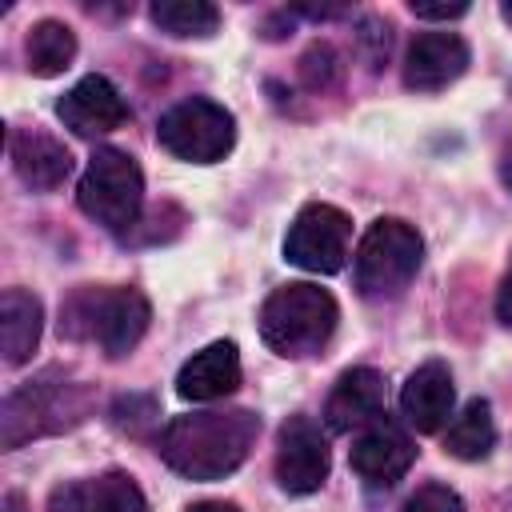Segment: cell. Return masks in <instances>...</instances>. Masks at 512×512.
<instances>
[{"label":"cell","mask_w":512,"mask_h":512,"mask_svg":"<svg viewBox=\"0 0 512 512\" xmlns=\"http://www.w3.org/2000/svg\"><path fill=\"white\" fill-rule=\"evenodd\" d=\"M112 424L120 432H132V436H144L152 424H156V404L152 396H120L112 404Z\"/></svg>","instance_id":"7402d4cb"},{"label":"cell","mask_w":512,"mask_h":512,"mask_svg":"<svg viewBox=\"0 0 512 512\" xmlns=\"http://www.w3.org/2000/svg\"><path fill=\"white\" fill-rule=\"evenodd\" d=\"M384 416V376L376 368H348L332 384L324 400V420L332 432H352L368 428L372 420Z\"/></svg>","instance_id":"4fadbf2b"},{"label":"cell","mask_w":512,"mask_h":512,"mask_svg":"<svg viewBox=\"0 0 512 512\" xmlns=\"http://www.w3.org/2000/svg\"><path fill=\"white\" fill-rule=\"evenodd\" d=\"M420 256H424V240L412 224L396 220V216H384L376 220L360 248H356V288L360 296L368 300H388V296H400L416 268H420Z\"/></svg>","instance_id":"5b68a950"},{"label":"cell","mask_w":512,"mask_h":512,"mask_svg":"<svg viewBox=\"0 0 512 512\" xmlns=\"http://www.w3.org/2000/svg\"><path fill=\"white\" fill-rule=\"evenodd\" d=\"M452 400H456L452 372H448V364H440V360L420 364V368L404 380V388H400V412H404V420H408L416 432H436L440 424H448Z\"/></svg>","instance_id":"2e32d148"},{"label":"cell","mask_w":512,"mask_h":512,"mask_svg":"<svg viewBox=\"0 0 512 512\" xmlns=\"http://www.w3.org/2000/svg\"><path fill=\"white\" fill-rule=\"evenodd\" d=\"M328 436L312 416H288L276 436V480L288 496H308L328 480Z\"/></svg>","instance_id":"9c48e42d"},{"label":"cell","mask_w":512,"mask_h":512,"mask_svg":"<svg viewBox=\"0 0 512 512\" xmlns=\"http://www.w3.org/2000/svg\"><path fill=\"white\" fill-rule=\"evenodd\" d=\"M56 116L64 120V128H72L76 136H104L112 128H120L128 120V104L120 96V88L108 80V76H84L76 80L60 104H56Z\"/></svg>","instance_id":"8fae6325"},{"label":"cell","mask_w":512,"mask_h":512,"mask_svg":"<svg viewBox=\"0 0 512 512\" xmlns=\"http://www.w3.org/2000/svg\"><path fill=\"white\" fill-rule=\"evenodd\" d=\"M152 308L136 288H96L84 284L60 304V332L68 340H92L108 356H124L148 332Z\"/></svg>","instance_id":"3957f363"},{"label":"cell","mask_w":512,"mask_h":512,"mask_svg":"<svg viewBox=\"0 0 512 512\" xmlns=\"http://www.w3.org/2000/svg\"><path fill=\"white\" fill-rule=\"evenodd\" d=\"M88 412H92V388L84 380H72L60 368H52V372L20 384L4 400V408H0V444L20 448L24 440L76 428Z\"/></svg>","instance_id":"7a4b0ae2"},{"label":"cell","mask_w":512,"mask_h":512,"mask_svg":"<svg viewBox=\"0 0 512 512\" xmlns=\"http://www.w3.org/2000/svg\"><path fill=\"white\" fill-rule=\"evenodd\" d=\"M496 316L512 328V264H508V272L500 280V292H496Z\"/></svg>","instance_id":"d4e9b609"},{"label":"cell","mask_w":512,"mask_h":512,"mask_svg":"<svg viewBox=\"0 0 512 512\" xmlns=\"http://www.w3.org/2000/svg\"><path fill=\"white\" fill-rule=\"evenodd\" d=\"M496 444V424L488 400H468L460 416H452L444 432V452L456 460H484Z\"/></svg>","instance_id":"d6986e66"},{"label":"cell","mask_w":512,"mask_h":512,"mask_svg":"<svg viewBox=\"0 0 512 512\" xmlns=\"http://www.w3.org/2000/svg\"><path fill=\"white\" fill-rule=\"evenodd\" d=\"M468 68V44L456 32H424L404 52V84L412 92H440Z\"/></svg>","instance_id":"7c38bea8"},{"label":"cell","mask_w":512,"mask_h":512,"mask_svg":"<svg viewBox=\"0 0 512 512\" xmlns=\"http://www.w3.org/2000/svg\"><path fill=\"white\" fill-rule=\"evenodd\" d=\"M156 140L188 164H216L232 152L236 144V120L224 104L208 100V96H188L180 104H172L160 124H156Z\"/></svg>","instance_id":"52a82bcc"},{"label":"cell","mask_w":512,"mask_h":512,"mask_svg":"<svg viewBox=\"0 0 512 512\" xmlns=\"http://www.w3.org/2000/svg\"><path fill=\"white\" fill-rule=\"evenodd\" d=\"M76 60V36L60 20H40L28 32V68L32 76H60Z\"/></svg>","instance_id":"ffe728a7"},{"label":"cell","mask_w":512,"mask_h":512,"mask_svg":"<svg viewBox=\"0 0 512 512\" xmlns=\"http://www.w3.org/2000/svg\"><path fill=\"white\" fill-rule=\"evenodd\" d=\"M256 436H260L256 412L208 408V412L172 416L156 436V452L184 480H224L248 460Z\"/></svg>","instance_id":"6da1fadb"},{"label":"cell","mask_w":512,"mask_h":512,"mask_svg":"<svg viewBox=\"0 0 512 512\" xmlns=\"http://www.w3.org/2000/svg\"><path fill=\"white\" fill-rule=\"evenodd\" d=\"M48 512H148V500L128 472H104L60 484L48 500Z\"/></svg>","instance_id":"5bb4252c"},{"label":"cell","mask_w":512,"mask_h":512,"mask_svg":"<svg viewBox=\"0 0 512 512\" xmlns=\"http://www.w3.org/2000/svg\"><path fill=\"white\" fill-rule=\"evenodd\" d=\"M148 16L168 36H212L220 24L216 4H208V0H160V4H152Z\"/></svg>","instance_id":"44dd1931"},{"label":"cell","mask_w":512,"mask_h":512,"mask_svg":"<svg viewBox=\"0 0 512 512\" xmlns=\"http://www.w3.org/2000/svg\"><path fill=\"white\" fill-rule=\"evenodd\" d=\"M500 180L512 188V144L504 148V156H500Z\"/></svg>","instance_id":"4316f807"},{"label":"cell","mask_w":512,"mask_h":512,"mask_svg":"<svg viewBox=\"0 0 512 512\" xmlns=\"http://www.w3.org/2000/svg\"><path fill=\"white\" fill-rule=\"evenodd\" d=\"M352 220L336 204H304L284 236V260L304 272H340L348 260Z\"/></svg>","instance_id":"ba28073f"},{"label":"cell","mask_w":512,"mask_h":512,"mask_svg":"<svg viewBox=\"0 0 512 512\" xmlns=\"http://www.w3.org/2000/svg\"><path fill=\"white\" fill-rule=\"evenodd\" d=\"M76 200H80V212L92 216L96 224H104L112 232H124L140 216L144 176H140V168H136V160L128 152L96 148L88 168H84V176H80Z\"/></svg>","instance_id":"8992f818"},{"label":"cell","mask_w":512,"mask_h":512,"mask_svg":"<svg viewBox=\"0 0 512 512\" xmlns=\"http://www.w3.org/2000/svg\"><path fill=\"white\" fill-rule=\"evenodd\" d=\"M336 320H340V308L332 292L308 280L284 284L260 304V336L276 356H288V360L320 352L336 332Z\"/></svg>","instance_id":"277c9868"},{"label":"cell","mask_w":512,"mask_h":512,"mask_svg":"<svg viewBox=\"0 0 512 512\" xmlns=\"http://www.w3.org/2000/svg\"><path fill=\"white\" fill-rule=\"evenodd\" d=\"M412 12H416L420 20H452V16H464L468 4H464V0H456V4H416V0H412Z\"/></svg>","instance_id":"cb8c5ba5"},{"label":"cell","mask_w":512,"mask_h":512,"mask_svg":"<svg viewBox=\"0 0 512 512\" xmlns=\"http://www.w3.org/2000/svg\"><path fill=\"white\" fill-rule=\"evenodd\" d=\"M500 12H504V20H508V24H512V4H504V8H500Z\"/></svg>","instance_id":"83f0119b"},{"label":"cell","mask_w":512,"mask_h":512,"mask_svg":"<svg viewBox=\"0 0 512 512\" xmlns=\"http://www.w3.org/2000/svg\"><path fill=\"white\" fill-rule=\"evenodd\" d=\"M412 456H416V448H412L408 432L396 420L380 416V420H372L356 436V444H352V472L368 488H392L412 468Z\"/></svg>","instance_id":"30bf717a"},{"label":"cell","mask_w":512,"mask_h":512,"mask_svg":"<svg viewBox=\"0 0 512 512\" xmlns=\"http://www.w3.org/2000/svg\"><path fill=\"white\" fill-rule=\"evenodd\" d=\"M8 156H12V168L16 176L36 188V192H52L68 180L72 172V156L68 148L48 136V132H36V128H16L12 140H8Z\"/></svg>","instance_id":"e0dca14e"},{"label":"cell","mask_w":512,"mask_h":512,"mask_svg":"<svg viewBox=\"0 0 512 512\" xmlns=\"http://www.w3.org/2000/svg\"><path fill=\"white\" fill-rule=\"evenodd\" d=\"M404 512H464V504H460V496H456L452 488H444V484H424V488H416V492L408 496Z\"/></svg>","instance_id":"603a6c76"},{"label":"cell","mask_w":512,"mask_h":512,"mask_svg":"<svg viewBox=\"0 0 512 512\" xmlns=\"http://www.w3.org/2000/svg\"><path fill=\"white\" fill-rule=\"evenodd\" d=\"M44 332V308L32 292L24 288H8L0 296V348H4V364L20 368L24 360H32L36 344Z\"/></svg>","instance_id":"ac0fdd59"},{"label":"cell","mask_w":512,"mask_h":512,"mask_svg":"<svg viewBox=\"0 0 512 512\" xmlns=\"http://www.w3.org/2000/svg\"><path fill=\"white\" fill-rule=\"evenodd\" d=\"M236 384H240V352L232 340H212L176 372V392L192 404L224 400L228 392H236Z\"/></svg>","instance_id":"9a60e30c"},{"label":"cell","mask_w":512,"mask_h":512,"mask_svg":"<svg viewBox=\"0 0 512 512\" xmlns=\"http://www.w3.org/2000/svg\"><path fill=\"white\" fill-rule=\"evenodd\" d=\"M188 512H240V508L228 504V500H200V504H192Z\"/></svg>","instance_id":"484cf974"}]
</instances>
